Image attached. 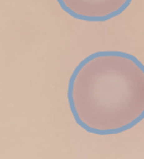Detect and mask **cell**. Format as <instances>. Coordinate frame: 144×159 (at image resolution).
Masks as SVG:
<instances>
[{
  "label": "cell",
  "instance_id": "1",
  "mask_svg": "<svg viewBox=\"0 0 144 159\" xmlns=\"http://www.w3.org/2000/svg\"><path fill=\"white\" fill-rule=\"evenodd\" d=\"M67 99L74 121L88 133L126 132L144 120V65L124 52L94 53L74 68Z\"/></svg>",
  "mask_w": 144,
  "mask_h": 159
},
{
  "label": "cell",
  "instance_id": "2",
  "mask_svg": "<svg viewBox=\"0 0 144 159\" xmlns=\"http://www.w3.org/2000/svg\"><path fill=\"white\" fill-rule=\"evenodd\" d=\"M73 18L85 22H106L119 16L132 0H56Z\"/></svg>",
  "mask_w": 144,
  "mask_h": 159
}]
</instances>
